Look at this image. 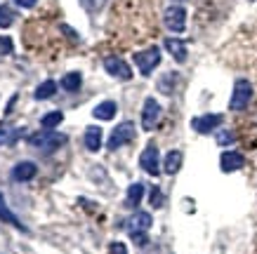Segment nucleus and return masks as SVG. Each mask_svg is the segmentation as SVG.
<instances>
[{"label":"nucleus","mask_w":257,"mask_h":254,"mask_svg":"<svg viewBox=\"0 0 257 254\" xmlns=\"http://www.w3.org/2000/svg\"><path fill=\"white\" fill-rule=\"evenodd\" d=\"M252 99V85L248 80H236L234 85V92H231V99H229V108L231 111H243V108L250 104Z\"/></svg>","instance_id":"nucleus-1"},{"label":"nucleus","mask_w":257,"mask_h":254,"mask_svg":"<svg viewBox=\"0 0 257 254\" xmlns=\"http://www.w3.org/2000/svg\"><path fill=\"white\" fill-rule=\"evenodd\" d=\"M135 64H137V69L142 71V76H149V73L161 64V50H158V47H149V50L135 52Z\"/></svg>","instance_id":"nucleus-2"},{"label":"nucleus","mask_w":257,"mask_h":254,"mask_svg":"<svg viewBox=\"0 0 257 254\" xmlns=\"http://www.w3.org/2000/svg\"><path fill=\"white\" fill-rule=\"evenodd\" d=\"M31 146L36 148H45V151H52V148H59L66 141V137L64 134H59V132H52V130H45V132H38V134H33L31 139Z\"/></svg>","instance_id":"nucleus-3"},{"label":"nucleus","mask_w":257,"mask_h":254,"mask_svg":"<svg viewBox=\"0 0 257 254\" xmlns=\"http://www.w3.org/2000/svg\"><path fill=\"white\" fill-rule=\"evenodd\" d=\"M135 137H137V130H135V125H133V123H120L116 130L111 132V137H109V148H111V151H116V148L125 146V144H130Z\"/></svg>","instance_id":"nucleus-4"},{"label":"nucleus","mask_w":257,"mask_h":254,"mask_svg":"<svg viewBox=\"0 0 257 254\" xmlns=\"http://www.w3.org/2000/svg\"><path fill=\"white\" fill-rule=\"evenodd\" d=\"M163 22L172 33H182L187 29V10L179 8V5H170V8L165 10Z\"/></svg>","instance_id":"nucleus-5"},{"label":"nucleus","mask_w":257,"mask_h":254,"mask_svg":"<svg viewBox=\"0 0 257 254\" xmlns=\"http://www.w3.org/2000/svg\"><path fill=\"white\" fill-rule=\"evenodd\" d=\"M140 165L142 169L151 174V177H158V172H161V155H158V148L154 144H149L140 155Z\"/></svg>","instance_id":"nucleus-6"},{"label":"nucleus","mask_w":257,"mask_h":254,"mask_svg":"<svg viewBox=\"0 0 257 254\" xmlns=\"http://www.w3.org/2000/svg\"><path fill=\"white\" fill-rule=\"evenodd\" d=\"M104 69H106L109 76L120 78V80H130V78H133V69H130L120 57H106V59H104Z\"/></svg>","instance_id":"nucleus-7"},{"label":"nucleus","mask_w":257,"mask_h":254,"mask_svg":"<svg viewBox=\"0 0 257 254\" xmlns=\"http://www.w3.org/2000/svg\"><path fill=\"white\" fill-rule=\"evenodd\" d=\"M158 118H161V106H158L156 99L149 97V99L144 101V108H142V127H144V130H154L158 123Z\"/></svg>","instance_id":"nucleus-8"},{"label":"nucleus","mask_w":257,"mask_h":254,"mask_svg":"<svg viewBox=\"0 0 257 254\" xmlns=\"http://www.w3.org/2000/svg\"><path fill=\"white\" fill-rule=\"evenodd\" d=\"M219 123H222V116H219V113H208V116L194 118V120H191V127H194L198 134H208V132H212Z\"/></svg>","instance_id":"nucleus-9"},{"label":"nucleus","mask_w":257,"mask_h":254,"mask_svg":"<svg viewBox=\"0 0 257 254\" xmlns=\"http://www.w3.org/2000/svg\"><path fill=\"white\" fill-rule=\"evenodd\" d=\"M243 165H245V158H243L238 151H226V153H222V158H219L222 172H236V169H241Z\"/></svg>","instance_id":"nucleus-10"},{"label":"nucleus","mask_w":257,"mask_h":254,"mask_svg":"<svg viewBox=\"0 0 257 254\" xmlns=\"http://www.w3.org/2000/svg\"><path fill=\"white\" fill-rule=\"evenodd\" d=\"M151 214L149 212H137L135 216H130V221H127V231H130V235H135V233H147L149 228H151Z\"/></svg>","instance_id":"nucleus-11"},{"label":"nucleus","mask_w":257,"mask_h":254,"mask_svg":"<svg viewBox=\"0 0 257 254\" xmlns=\"http://www.w3.org/2000/svg\"><path fill=\"white\" fill-rule=\"evenodd\" d=\"M36 174H38V167H36V162H31V160L19 162V165L12 169V177H15L17 181H31Z\"/></svg>","instance_id":"nucleus-12"},{"label":"nucleus","mask_w":257,"mask_h":254,"mask_svg":"<svg viewBox=\"0 0 257 254\" xmlns=\"http://www.w3.org/2000/svg\"><path fill=\"white\" fill-rule=\"evenodd\" d=\"M85 148L87 151H99L101 148V127H97V125H90L85 130Z\"/></svg>","instance_id":"nucleus-13"},{"label":"nucleus","mask_w":257,"mask_h":254,"mask_svg":"<svg viewBox=\"0 0 257 254\" xmlns=\"http://www.w3.org/2000/svg\"><path fill=\"white\" fill-rule=\"evenodd\" d=\"M19 137H22V130H17L8 123H0V146H12Z\"/></svg>","instance_id":"nucleus-14"},{"label":"nucleus","mask_w":257,"mask_h":254,"mask_svg":"<svg viewBox=\"0 0 257 254\" xmlns=\"http://www.w3.org/2000/svg\"><path fill=\"white\" fill-rule=\"evenodd\" d=\"M165 47H168V52H170L177 62H184V59H187V45H184L182 40L168 38V40H165Z\"/></svg>","instance_id":"nucleus-15"},{"label":"nucleus","mask_w":257,"mask_h":254,"mask_svg":"<svg viewBox=\"0 0 257 254\" xmlns=\"http://www.w3.org/2000/svg\"><path fill=\"white\" fill-rule=\"evenodd\" d=\"M116 111H118V106L113 101H101L99 106L92 111V116L97 118V120H111V118L116 116Z\"/></svg>","instance_id":"nucleus-16"},{"label":"nucleus","mask_w":257,"mask_h":254,"mask_svg":"<svg viewBox=\"0 0 257 254\" xmlns=\"http://www.w3.org/2000/svg\"><path fill=\"white\" fill-rule=\"evenodd\" d=\"M179 167H182V153H179V151H170L163 160L165 174H177Z\"/></svg>","instance_id":"nucleus-17"},{"label":"nucleus","mask_w":257,"mask_h":254,"mask_svg":"<svg viewBox=\"0 0 257 254\" xmlns=\"http://www.w3.org/2000/svg\"><path fill=\"white\" fill-rule=\"evenodd\" d=\"M0 219L12 223V226H17V228H22V231H26V228L22 226V221H19V219L12 214V209L8 207V202H5V195H3V193H0Z\"/></svg>","instance_id":"nucleus-18"},{"label":"nucleus","mask_w":257,"mask_h":254,"mask_svg":"<svg viewBox=\"0 0 257 254\" xmlns=\"http://www.w3.org/2000/svg\"><path fill=\"white\" fill-rule=\"evenodd\" d=\"M62 120H64L62 111H52V113H45V116L40 118V125H43V130H55Z\"/></svg>","instance_id":"nucleus-19"},{"label":"nucleus","mask_w":257,"mask_h":254,"mask_svg":"<svg viewBox=\"0 0 257 254\" xmlns=\"http://www.w3.org/2000/svg\"><path fill=\"white\" fill-rule=\"evenodd\" d=\"M144 198V184H133L127 188V205L130 207H137Z\"/></svg>","instance_id":"nucleus-20"},{"label":"nucleus","mask_w":257,"mask_h":254,"mask_svg":"<svg viewBox=\"0 0 257 254\" xmlns=\"http://www.w3.org/2000/svg\"><path fill=\"white\" fill-rule=\"evenodd\" d=\"M80 80H83V78H80V73H76V71H73V73H66V76L62 78V87L66 92H76V90H80Z\"/></svg>","instance_id":"nucleus-21"},{"label":"nucleus","mask_w":257,"mask_h":254,"mask_svg":"<svg viewBox=\"0 0 257 254\" xmlns=\"http://www.w3.org/2000/svg\"><path fill=\"white\" fill-rule=\"evenodd\" d=\"M57 92V83L55 80H45L43 85H38V90H36V99H50L52 94Z\"/></svg>","instance_id":"nucleus-22"},{"label":"nucleus","mask_w":257,"mask_h":254,"mask_svg":"<svg viewBox=\"0 0 257 254\" xmlns=\"http://www.w3.org/2000/svg\"><path fill=\"white\" fill-rule=\"evenodd\" d=\"M15 22V12L8 8V5H0V29H8Z\"/></svg>","instance_id":"nucleus-23"},{"label":"nucleus","mask_w":257,"mask_h":254,"mask_svg":"<svg viewBox=\"0 0 257 254\" xmlns=\"http://www.w3.org/2000/svg\"><path fill=\"white\" fill-rule=\"evenodd\" d=\"M83 3V8L87 10V12H99L104 5H106V0H80Z\"/></svg>","instance_id":"nucleus-24"},{"label":"nucleus","mask_w":257,"mask_h":254,"mask_svg":"<svg viewBox=\"0 0 257 254\" xmlns=\"http://www.w3.org/2000/svg\"><path fill=\"white\" fill-rule=\"evenodd\" d=\"M175 73H168V76H163L161 78V83H158V87H161V92H165V94H170L172 92V87H170V80H175Z\"/></svg>","instance_id":"nucleus-25"},{"label":"nucleus","mask_w":257,"mask_h":254,"mask_svg":"<svg viewBox=\"0 0 257 254\" xmlns=\"http://www.w3.org/2000/svg\"><path fill=\"white\" fill-rule=\"evenodd\" d=\"M151 205H154V207H161V205H163V193L158 191L156 186L151 188Z\"/></svg>","instance_id":"nucleus-26"},{"label":"nucleus","mask_w":257,"mask_h":254,"mask_svg":"<svg viewBox=\"0 0 257 254\" xmlns=\"http://www.w3.org/2000/svg\"><path fill=\"white\" fill-rule=\"evenodd\" d=\"M231 141H234V134H229V132H219L217 134V144H222V146L231 144Z\"/></svg>","instance_id":"nucleus-27"},{"label":"nucleus","mask_w":257,"mask_h":254,"mask_svg":"<svg viewBox=\"0 0 257 254\" xmlns=\"http://www.w3.org/2000/svg\"><path fill=\"white\" fill-rule=\"evenodd\" d=\"M10 52H12V40L0 38V54H10Z\"/></svg>","instance_id":"nucleus-28"},{"label":"nucleus","mask_w":257,"mask_h":254,"mask_svg":"<svg viewBox=\"0 0 257 254\" xmlns=\"http://www.w3.org/2000/svg\"><path fill=\"white\" fill-rule=\"evenodd\" d=\"M111 254H127V247L123 242H111Z\"/></svg>","instance_id":"nucleus-29"},{"label":"nucleus","mask_w":257,"mask_h":254,"mask_svg":"<svg viewBox=\"0 0 257 254\" xmlns=\"http://www.w3.org/2000/svg\"><path fill=\"white\" fill-rule=\"evenodd\" d=\"M38 0H15V5H19V8H33Z\"/></svg>","instance_id":"nucleus-30"}]
</instances>
